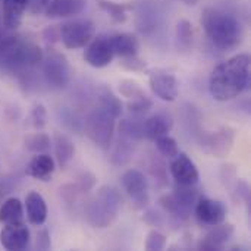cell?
I'll list each match as a JSON object with an SVG mask.
<instances>
[{
    "mask_svg": "<svg viewBox=\"0 0 251 251\" xmlns=\"http://www.w3.org/2000/svg\"><path fill=\"white\" fill-rule=\"evenodd\" d=\"M43 38H44L49 44H54L56 41H60L59 25H49V26L43 31Z\"/></svg>",
    "mask_w": 251,
    "mask_h": 251,
    "instance_id": "cell-39",
    "label": "cell"
},
{
    "mask_svg": "<svg viewBox=\"0 0 251 251\" xmlns=\"http://www.w3.org/2000/svg\"><path fill=\"white\" fill-rule=\"evenodd\" d=\"M31 124L35 129H43L47 124V110L43 104H35L31 110Z\"/></svg>",
    "mask_w": 251,
    "mask_h": 251,
    "instance_id": "cell-34",
    "label": "cell"
},
{
    "mask_svg": "<svg viewBox=\"0 0 251 251\" xmlns=\"http://www.w3.org/2000/svg\"><path fill=\"white\" fill-rule=\"evenodd\" d=\"M43 50L31 40L21 35H9L0 40V63L7 69L26 78L43 60Z\"/></svg>",
    "mask_w": 251,
    "mask_h": 251,
    "instance_id": "cell-2",
    "label": "cell"
},
{
    "mask_svg": "<svg viewBox=\"0 0 251 251\" xmlns=\"http://www.w3.org/2000/svg\"><path fill=\"white\" fill-rule=\"evenodd\" d=\"M0 181H1V178H0Z\"/></svg>",
    "mask_w": 251,
    "mask_h": 251,
    "instance_id": "cell-44",
    "label": "cell"
},
{
    "mask_svg": "<svg viewBox=\"0 0 251 251\" xmlns=\"http://www.w3.org/2000/svg\"><path fill=\"white\" fill-rule=\"evenodd\" d=\"M166 247V237L159 232L157 229H153L149 232L146 240V250L149 251H160Z\"/></svg>",
    "mask_w": 251,
    "mask_h": 251,
    "instance_id": "cell-33",
    "label": "cell"
},
{
    "mask_svg": "<svg viewBox=\"0 0 251 251\" xmlns=\"http://www.w3.org/2000/svg\"><path fill=\"white\" fill-rule=\"evenodd\" d=\"M35 247L38 250H49L51 247V241H50V234L47 229H41L37 234V243Z\"/></svg>",
    "mask_w": 251,
    "mask_h": 251,
    "instance_id": "cell-40",
    "label": "cell"
},
{
    "mask_svg": "<svg viewBox=\"0 0 251 251\" xmlns=\"http://www.w3.org/2000/svg\"><path fill=\"white\" fill-rule=\"evenodd\" d=\"M0 222L4 225L24 222V206H22L19 199L9 197L1 203V206H0Z\"/></svg>",
    "mask_w": 251,
    "mask_h": 251,
    "instance_id": "cell-24",
    "label": "cell"
},
{
    "mask_svg": "<svg viewBox=\"0 0 251 251\" xmlns=\"http://www.w3.org/2000/svg\"><path fill=\"white\" fill-rule=\"evenodd\" d=\"M150 88L156 97L163 101H174L178 97L179 87L175 75L166 71H153L149 76Z\"/></svg>",
    "mask_w": 251,
    "mask_h": 251,
    "instance_id": "cell-14",
    "label": "cell"
},
{
    "mask_svg": "<svg viewBox=\"0 0 251 251\" xmlns=\"http://www.w3.org/2000/svg\"><path fill=\"white\" fill-rule=\"evenodd\" d=\"M174 126V119L166 112H159L144 121V135L149 140H157L159 137L168 135Z\"/></svg>",
    "mask_w": 251,
    "mask_h": 251,
    "instance_id": "cell-18",
    "label": "cell"
},
{
    "mask_svg": "<svg viewBox=\"0 0 251 251\" xmlns=\"http://www.w3.org/2000/svg\"><path fill=\"white\" fill-rule=\"evenodd\" d=\"M26 218L31 225L41 226L47 219V204L43 196L37 191H31L25 197Z\"/></svg>",
    "mask_w": 251,
    "mask_h": 251,
    "instance_id": "cell-20",
    "label": "cell"
},
{
    "mask_svg": "<svg viewBox=\"0 0 251 251\" xmlns=\"http://www.w3.org/2000/svg\"><path fill=\"white\" fill-rule=\"evenodd\" d=\"M116 116L103 107L101 104H96L91 112L85 118V132L88 138L100 149L107 150L112 146L113 132H115V122Z\"/></svg>",
    "mask_w": 251,
    "mask_h": 251,
    "instance_id": "cell-6",
    "label": "cell"
},
{
    "mask_svg": "<svg viewBox=\"0 0 251 251\" xmlns=\"http://www.w3.org/2000/svg\"><path fill=\"white\" fill-rule=\"evenodd\" d=\"M50 137L44 132H35L34 135L28 137L25 146L32 153H46L50 149Z\"/></svg>",
    "mask_w": 251,
    "mask_h": 251,
    "instance_id": "cell-30",
    "label": "cell"
},
{
    "mask_svg": "<svg viewBox=\"0 0 251 251\" xmlns=\"http://www.w3.org/2000/svg\"><path fill=\"white\" fill-rule=\"evenodd\" d=\"M7 193H9V188L6 185H0V203L4 197V194H7Z\"/></svg>",
    "mask_w": 251,
    "mask_h": 251,
    "instance_id": "cell-43",
    "label": "cell"
},
{
    "mask_svg": "<svg viewBox=\"0 0 251 251\" xmlns=\"http://www.w3.org/2000/svg\"><path fill=\"white\" fill-rule=\"evenodd\" d=\"M154 141H156V147H157L159 153L163 157L174 159L179 153V146H178L176 140L172 138V137H169V134L168 135H163V137H159Z\"/></svg>",
    "mask_w": 251,
    "mask_h": 251,
    "instance_id": "cell-31",
    "label": "cell"
},
{
    "mask_svg": "<svg viewBox=\"0 0 251 251\" xmlns=\"http://www.w3.org/2000/svg\"><path fill=\"white\" fill-rule=\"evenodd\" d=\"M94 185H96V176H94L91 172H82V174L78 176V184H76V187H78V190H79L81 193H87V191L93 190Z\"/></svg>",
    "mask_w": 251,
    "mask_h": 251,
    "instance_id": "cell-37",
    "label": "cell"
},
{
    "mask_svg": "<svg viewBox=\"0 0 251 251\" xmlns=\"http://www.w3.org/2000/svg\"><path fill=\"white\" fill-rule=\"evenodd\" d=\"M97 6L103 12H106L118 24H122V22L126 21V10L131 7L129 4L115 3V1H109V0H97Z\"/></svg>",
    "mask_w": 251,
    "mask_h": 251,
    "instance_id": "cell-28",
    "label": "cell"
},
{
    "mask_svg": "<svg viewBox=\"0 0 251 251\" xmlns=\"http://www.w3.org/2000/svg\"><path fill=\"white\" fill-rule=\"evenodd\" d=\"M60 41L66 49L75 50L85 47L94 37V24L90 19H74L59 25Z\"/></svg>",
    "mask_w": 251,
    "mask_h": 251,
    "instance_id": "cell-8",
    "label": "cell"
},
{
    "mask_svg": "<svg viewBox=\"0 0 251 251\" xmlns=\"http://www.w3.org/2000/svg\"><path fill=\"white\" fill-rule=\"evenodd\" d=\"M250 56L237 54L218 65L209 78V91L218 101H229L238 97L250 85Z\"/></svg>",
    "mask_w": 251,
    "mask_h": 251,
    "instance_id": "cell-1",
    "label": "cell"
},
{
    "mask_svg": "<svg viewBox=\"0 0 251 251\" xmlns=\"http://www.w3.org/2000/svg\"><path fill=\"white\" fill-rule=\"evenodd\" d=\"M56 169L54 159L47 154V153H35V156L29 160L26 166V175L31 178L41 181V182H49L51 179V175Z\"/></svg>",
    "mask_w": 251,
    "mask_h": 251,
    "instance_id": "cell-17",
    "label": "cell"
},
{
    "mask_svg": "<svg viewBox=\"0 0 251 251\" xmlns=\"http://www.w3.org/2000/svg\"><path fill=\"white\" fill-rule=\"evenodd\" d=\"M53 143H54V156H56L57 165L60 168H66L75 154L74 141L68 135L62 134V132H56Z\"/></svg>",
    "mask_w": 251,
    "mask_h": 251,
    "instance_id": "cell-23",
    "label": "cell"
},
{
    "mask_svg": "<svg viewBox=\"0 0 251 251\" xmlns=\"http://www.w3.org/2000/svg\"><path fill=\"white\" fill-rule=\"evenodd\" d=\"M235 141V129L231 126H222L218 131L209 132L203 135L201 149L216 157H225Z\"/></svg>",
    "mask_w": 251,
    "mask_h": 251,
    "instance_id": "cell-11",
    "label": "cell"
},
{
    "mask_svg": "<svg viewBox=\"0 0 251 251\" xmlns=\"http://www.w3.org/2000/svg\"><path fill=\"white\" fill-rule=\"evenodd\" d=\"M196 185H179L176 184L174 193L165 194L159 199L160 207L171 216V219L178 225L187 222L194 210V204L200 197Z\"/></svg>",
    "mask_w": 251,
    "mask_h": 251,
    "instance_id": "cell-5",
    "label": "cell"
},
{
    "mask_svg": "<svg viewBox=\"0 0 251 251\" xmlns=\"http://www.w3.org/2000/svg\"><path fill=\"white\" fill-rule=\"evenodd\" d=\"M126 107H128V112L132 116L143 118L146 113L150 112V109L153 107V103L147 96H144V97H140V99H135V100H129Z\"/></svg>",
    "mask_w": 251,
    "mask_h": 251,
    "instance_id": "cell-32",
    "label": "cell"
},
{
    "mask_svg": "<svg viewBox=\"0 0 251 251\" xmlns=\"http://www.w3.org/2000/svg\"><path fill=\"white\" fill-rule=\"evenodd\" d=\"M109 38H110V44H112L115 56H119L122 59H128V57H134L138 54L140 43L134 34L121 32V34L110 35Z\"/></svg>",
    "mask_w": 251,
    "mask_h": 251,
    "instance_id": "cell-21",
    "label": "cell"
},
{
    "mask_svg": "<svg viewBox=\"0 0 251 251\" xmlns=\"http://www.w3.org/2000/svg\"><path fill=\"white\" fill-rule=\"evenodd\" d=\"M144 219H146V222L150 224L151 226H162V225L165 224L163 216H162L159 212H156V210H149V212L146 213Z\"/></svg>",
    "mask_w": 251,
    "mask_h": 251,
    "instance_id": "cell-42",
    "label": "cell"
},
{
    "mask_svg": "<svg viewBox=\"0 0 251 251\" xmlns=\"http://www.w3.org/2000/svg\"><path fill=\"white\" fill-rule=\"evenodd\" d=\"M87 7V0H50L46 15L49 18H71L82 13Z\"/></svg>",
    "mask_w": 251,
    "mask_h": 251,
    "instance_id": "cell-19",
    "label": "cell"
},
{
    "mask_svg": "<svg viewBox=\"0 0 251 251\" xmlns=\"http://www.w3.org/2000/svg\"><path fill=\"white\" fill-rule=\"evenodd\" d=\"M121 185L124 191L129 196L137 209H144L149 204V182L146 175L138 169H128L122 178Z\"/></svg>",
    "mask_w": 251,
    "mask_h": 251,
    "instance_id": "cell-9",
    "label": "cell"
},
{
    "mask_svg": "<svg viewBox=\"0 0 251 251\" xmlns=\"http://www.w3.org/2000/svg\"><path fill=\"white\" fill-rule=\"evenodd\" d=\"M113 57L115 53L107 35H97L96 38H91L84 53V60L93 68H104L112 63Z\"/></svg>",
    "mask_w": 251,
    "mask_h": 251,
    "instance_id": "cell-12",
    "label": "cell"
},
{
    "mask_svg": "<svg viewBox=\"0 0 251 251\" xmlns=\"http://www.w3.org/2000/svg\"><path fill=\"white\" fill-rule=\"evenodd\" d=\"M134 141L128 140V138H124V137H119L115 149H113V153H112V162L116 165V166H122V165H126L131 157H132V153H134V146H132Z\"/></svg>",
    "mask_w": 251,
    "mask_h": 251,
    "instance_id": "cell-26",
    "label": "cell"
},
{
    "mask_svg": "<svg viewBox=\"0 0 251 251\" xmlns=\"http://www.w3.org/2000/svg\"><path fill=\"white\" fill-rule=\"evenodd\" d=\"M232 235H234V225L222 222L216 226H212L207 235L200 240V243L197 244V249L206 251L222 250L228 244V241L232 238Z\"/></svg>",
    "mask_w": 251,
    "mask_h": 251,
    "instance_id": "cell-16",
    "label": "cell"
},
{
    "mask_svg": "<svg viewBox=\"0 0 251 251\" xmlns=\"http://www.w3.org/2000/svg\"><path fill=\"white\" fill-rule=\"evenodd\" d=\"M201 25L210 41L221 50H234L243 40V26L229 12L207 7L201 15Z\"/></svg>",
    "mask_w": 251,
    "mask_h": 251,
    "instance_id": "cell-3",
    "label": "cell"
},
{
    "mask_svg": "<svg viewBox=\"0 0 251 251\" xmlns=\"http://www.w3.org/2000/svg\"><path fill=\"white\" fill-rule=\"evenodd\" d=\"M40 68L44 82L53 90L65 88L71 81V66L62 53L49 50V53L43 56Z\"/></svg>",
    "mask_w": 251,
    "mask_h": 251,
    "instance_id": "cell-7",
    "label": "cell"
},
{
    "mask_svg": "<svg viewBox=\"0 0 251 251\" xmlns=\"http://www.w3.org/2000/svg\"><path fill=\"white\" fill-rule=\"evenodd\" d=\"M119 91L124 97H128L129 100H135V99H140V97H144V91L132 81H124L121 85H119Z\"/></svg>",
    "mask_w": 251,
    "mask_h": 251,
    "instance_id": "cell-35",
    "label": "cell"
},
{
    "mask_svg": "<svg viewBox=\"0 0 251 251\" xmlns=\"http://www.w3.org/2000/svg\"><path fill=\"white\" fill-rule=\"evenodd\" d=\"M193 212L196 215L197 222L201 226L212 228V226H216V225L225 222L228 209L219 200H213V199L200 196L197 199L196 204H194V210Z\"/></svg>",
    "mask_w": 251,
    "mask_h": 251,
    "instance_id": "cell-10",
    "label": "cell"
},
{
    "mask_svg": "<svg viewBox=\"0 0 251 251\" xmlns=\"http://www.w3.org/2000/svg\"><path fill=\"white\" fill-rule=\"evenodd\" d=\"M150 172H151V176L154 178L156 182L162 181V187L166 185V166L162 160L159 159H153L151 162V166H150Z\"/></svg>",
    "mask_w": 251,
    "mask_h": 251,
    "instance_id": "cell-36",
    "label": "cell"
},
{
    "mask_svg": "<svg viewBox=\"0 0 251 251\" xmlns=\"http://www.w3.org/2000/svg\"><path fill=\"white\" fill-rule=\"evenodd\" d=\"M122 65L129 69V71H144L146 69V63L140 59H137V56L134 57H128V59H124Z\"/></svg>",
    "mask_w": 251,
    "mask_h": 251,
    "instance_id": "cell-41",
    "label": "cell"
},
{
    "mask_svg": "<svg viewBox=\"0 0 251 251\" xmlns=\"http://www.w3.org/2000/svg\"><path fill=\"white\" fill-rule=\"evenodd\" d=\"M97 103L101 104L103 107H106L107 110H110L116 118H119L121 113H122V103H121V100L107 87H100L99 88Z\"/></svg>",
    "mask_w": 251,
    "mask_h": 251,
    "instance_id": "cell-27",
    "label": "cell"
},
{
    "mask_svg": "<svg viewBox=\"0 0 251 251\" xmlns=\"http://www.w3.org/2000/svg\"><path fill=\"white\" fill-rule=\"evenodd\" d=\"M31 234L24 222L7 224L0 231V244L4 250L22 251L29 246Z\"/></svg>",
    "mask_w": 251,
    "mask_h": 251,
    "instance_id": "cell-13",
    "label": "cell"
},
{
    "mask_svg": "<svg viewBox=\"0 0 251 251\" xmlns=\"http://www.w3.org/2000/svg\"><path fill=\"white\" fill-rule=\"evenodd\" d=\"M119 135L124 138H128L131 141H140L143 140L144 135V121L141 118L134 119H124L119 124Z\"/></svg>",
    "mask_w": 251,
    "mask_h": 251,
    "instance_id": "cell-25",
    "label": "cell"
},
{
    "mask_svg": "<svg viewBox=\"0 0 251 251\" xmlns=\"http://www.w3.org/2000/svg\"><path fill=\"white\" fill-rule=\"evenodd\" d=\"M122 206V197L113 187H103L85 204V218L94 228L110 226Z\"/></svg>",
    "mask_w": 251,
    "mask_h": 251,
    "instance_id": "cell-4",
    "label": "cell"
},
{
    "mask_svg": "<svg viewBox=\"0 0 251 251\" xmlns=\"http://www.w3.org/2000/svg\"><path fill=\"white\" fill-rule=\"evenodd\" d=\"M193 46V28L187 19H182L176 25V47L181 50H190Z\"/></svg>",
    "mask_w": 251,
    "mask_h": 251,
    "instance_id": "cell-29",
    "label": "cell"
},
{
    "mask_svg": "<svg viewBox=\"0 0 251 251\" xmlns=\"http://www.w3.org/2000/svg\"><path fill=\"white\" fill-rule=\"evenodd\" d=\"M50 0H28L26 1V10L31 15H40L44 13Z\"/></svg>",
    "mask_w": 251,
    "mask_h": 251,
    "instance_id": "cell-38",
    "label": "cell"
},
{
    "mask_svg": "<svg viewBox=\"0 0 251 251\" xmlns=\"http://www.w3.org/2000/svg\"><path fill=\"white\" fill-rule=\"evenodd\" d=\"M28 0H1L3 25L7 29H16L21 25L22 15L26 10Z\"/></svg>",
    "mask_w": 251,
    "mask_h": 251,
    "instance_id": "cell-22",
    "label": "cell"
},
{
    "mask_svg": "<svg viewBox=\"0 0 251 251\" xmlns=\"http://www.w3.org/2000/svg\"><path fill=\"white\" fill-rule=\"evenodd\" d=\"M171 174L176 184L179 185H197L200 179L199 169L194 162L185 153H178L171 163Z\"/></svg>",
    "mask_w": 251,
    "mask_h": 251,
    "instance_id": "cell-15",
    "label": "cell"
}]
</instances>
